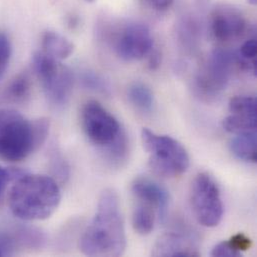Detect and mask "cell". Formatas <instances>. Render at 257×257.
I'll use <instances>...</instances> for the list:
<instances>
[{
    "mask_svg": "<svg viewBox=\"0 0 257 257\" xmlns=\"http://www.w3.org/2000/svg\"><path fill=\"white\" fill-rule=\"evenodd\" d=\"M145 6H147L150 9H153L155 11H166L168 10L174 0H141Z\"/></svg>",
    "mask_w": 257,
    "mask_h": 257,
    "instance_id": "83f0119b",
    "label": "cell"
},
{
    "mask_svg": "<svg viewBox=\"0 0 257 257\" xmlns=\"http://www.w3.org/2000/svg\"><path fill=\"white\" fill-rule=\"evenodd\" d=\"M256 99L252 96H235L229 101V111L232 114L257 116Z\"/></svg>",
    "mask_w": 257,
    "mask_h": 257,
    "instance_id": "44dd1931",
    "label": "cell"
},
{
    "mask_svg": "<svg viewBox=\"0 0 257 257\" xmlns=\"http://www.w3.org/2000/svg\"><path fill=\"white\" fill-rule=\"evenodd\" d=\"M211 255L215 257H238L240 256V253L237 252L228 241H222L213 247Z\"/></svg>",
    "mask_w": 257,
    "mask_h": 257,
    "instance_id": "4316f807",
    "label": "cell"
},
{
    "mask_svg": "<svg viewBox=\"0 0 257 257\" xmlns=\"http://www.w3.org/2000/svg\"><path fill=\"white\" fill-rule=\"evenodd\" d=\"M196 1H197V3H198L199 6H204V5L207 3L208 0H196Z\"/></svg>",
    "mask_w": 257,
    "mask_h": 257,
    "instance_id": "f546056e",
    "label": "cell"
},
{
    "mask_svg": "<svg viewBox=\"0 0 257 257\" xmlns=\"http://www.w3.org/2000/svg\"><path fill=\"white\" fill-rule=\"evenodd\" d=\"M251 5H256L257 0H247Z\"/></svg>",
    "mask_w": 257,
    "mask_h": 257,
    "instance_id": "4dcf8cb0",
    "label": "cell"
},
{
    "mask_svg": "<svg viewBox=\"0 0 257 257\" xmlns=\"http://www.w3.org/2000/svg\"><path fill=\"white\" fill-rule=\"evenodd\" d=\"M86 1H88V2H92V1H94V0H86Z\"/></svg>",
    "mask_w": 257,
    "mask_h": 257,
    "instance_id": "1f68e13d",
    "label": "cell"
},
{
    "mask_svg": "<svg viewBox=\"0 0 257 257\" xmlns=\"http://www.w3.org/2000/svg\"><path fill=\"white\" fill-rule=\"evenodd\" d=\"M191 206L197 221L205 227L217 226L223 217L220 190L207 173H199L193 180L190 192Z\"/></svg>",
    "mask_w": 257,
    "mask_h": 257,
    "instance_id": "52a82bcc",
    "label": "cell"
},
{
    "mask_svg": "<svg viewBox=\"0 0 257 257\" xmlns=\"http://www.w3.org/2000/svg\"><path fill=\"white\" fill-rule=\"evenodd\" d=\"M235 56L224 49H215L207 57L195 77V89L206 100L217 97L227 86Z\"/></svg>",
    "mask_w": 257,
    "mask_h": 257,
    "instance_id": "8992f818",
    "label": "cell"
},
{
    "mask_svg": "<svg viewBox=\"0 0 257 257\" xmlns=\"http://www.w3.org/2000/svg\"><path fill=\"white\" fill-rule=\"evenodd\" d=\"M46 242L45 233L33 226L18 225L11 231H0V256L11 255L17 249H39Z\"/></svg>",
    "mask_w": 257,
    "mask_h": 257,
    "instance_id": "8fae6325",
    "label": "cell"
},
{
    "mask_svg": "<svg viewBox=\"0 0 257 257\" xmlns=\"http://www.w3.org/2000/svg\"><path fill=\"white\" fill-rule=\"evenodd\" d=\"M33 123L13 109L0 110V157L18 162L36 151Z\"/></svg>",
    "mask_w": 257,
    "mask_h": 257,
    "instance_id": "277c9868",
    "label": "cell"
},
{
    "mask_svg": "<svg viewBox=\"0 0 257 257\" xmlns=\"http://www.w3.org/2000/svg\"><path fill=\"white\" fill-rule=\"evenodd\" d=\"M32 65L49 102L54 106L66 104L74 82L72 71L43 51L34 53Z\"/></svg>",
    "mask_w": 257,
    "mask_h": 257,
    "instance_id": "5b68a950",
    "label": "cell"
},
{
    "mask_svg": "<svg viewBox=\"0 0 257 257\" xmlns=\"http://www.w3.org/2000/svg\"><path fill=\"white\" fill-rule=\"evenodd\" d=\"M60 200V188L54 178L28 172L14 181L8 195L11 213L23 221L49 218Z\"/></svg>",
    "mask_w": 257,
    "mask_h": 257,
    "instance_id": "7a4b0ae2",
    "label": "cell"
},
{
    "mask_svg": "<svg viewBox=\"0 0 257 257\" xmlns=\"http://www.w3.org/2000/svg\"><path fill=\"white\" fill-rule=\"evenodd\" d=\"M31 94V81L26 73L16 75L5 88L4 97L12 103H23Z\"/></svg>",
    "mask_w": 257,
    "mask_h": 257,
    "instance_id": "2e32d148",
    "label": "cell"
},
{
    "mask_svg": "<svg viewBox=\"0 0 257 257\" xmlns=\"http://www.w3.org/2000/svg\"><path fill=\"white\" fill-rule=\"evenodd\" d=\"M230 149L238 159L251 163L256 162V131L235 134L230 142Z\"/></svg>",
    "mask_w": 257,
    "mask_h": 257,
    "instance_id": "9a60e30c",
    "label": "cell"
},
{
    "mask_svg": "<svg viewBox=\"0 0 257 257\" xmlns=\"http://www.w3.org/2000/svg\"><path fill=\"white\" fill-rule=\"evenodd\" d=\"M12 54V47L7 35L0 31V79L5 74Z\"/></svg>",
    "mask_w": 257,
    "mask_h": 257,
    "instance_id": "603a6c76",
    "label": "cell"
},
{
    "mask_svg": "<svg viewBox=\"0 0 257 257\" xmlns=\"http://www.w3.org/2000/svg\"><path fill=\"white\" fill-rule=\"evenodd\" d=\"M131 191L136 199L155 209L158 221H165L170 199L168 191L163 186L151 179L138 177L132 182Z\"/></svg>",
    "mask_w": 257,
    "mask_h": 257,
    "instance_id": "7c38bea8",
    "label": "cell"
},
{
    "mask_svg": "<svg viewBox=\"0 0 257 257\" xmlns=\"http://www.w3.org/2000/svg\"><path fill=\"white\" fill-rule=\"evenodd\" d=\"M156 218H157V215H156L155 209L149 206L148 204L140 202L134 208V211H133V215H132L133 228L137 233L141 235L149 234L154 228V223Z\"/></svg>",
    "mask_w": 257,
    "mask_h": 257,
    "instance_id": "e0dca14e",
    "label": "cell"
},
{
    "mask_svg": "<svg viewBox=\"0 0 257 257\" xmlns=\"http://www.w3.org/2000/svg\"><path fill=\"white\" fill-rule=\"evenodd\" d=\"M117 56L125 61L140 60L150 53L153 40L149 28L142 23H128L111 40Z\"/></svg>",
    "mask_w": 257,
    "mask_h": 257,
    "instance_id": "9c48e42d",
    "label": "cell"
},
{
    "mask_svg": "<svg viewBox=\"0 0 257 257\" xmlns=\"http://www.w3.org/2000/svg\"><path fill=\"white\" fill-rule=\"evenodd\" d=\"M25 173L26 171L18 168H6L0 165V196L6 189V186L10 181H15Z\"/></svg>",
    "mask_w": 257,
    "mask_h": 257,
    "instance_id": "d4e9b609",
    "label": "cell"
},
{
    "mask_svg": "<svg viewBox=\"0 0 257 257\" xmlns=\"http://www.w3.org/2000/svg\"><path fill=\"white\" fill-rule=\"evenodd\" d=\"M81 126L88 140L103 151L124 134L118 120L95 100L82 107Z\"/></svg>",
    "mask_w": 257,
    "mask_h": 257,
    "instance_id": "ba28073f",
    "label": "cell"
},
{
    "mask_svg": "<svg viewBox=\"0 0 257 257\" xmlns=\"http://www.w3.org/2000/svg\"><path fill=\"white\" fill-rule=\"evenodd\" d=\"M142 143L149 155L151 169L162 177H176L183 174L189 166L186 149L174 138L158 135L149 129L141 132Z\"/></svg>",
    "mask_w": 257,
    "mask_h": 257,
    "instance_id": "3957f363",
    "label": "cell"
},
{
    "mask_svg": "<svg viewBox=\"0 0 257 257\" xmlns=\"http://www.w3.org/2000/svg\"><path fill=\"white\" fill-rule=\"evenodd\" d=\"M81 82L84 87L97 92L108 93L110 90L108 82L102 76L94 72H84L81 76Z\"/></svg>",
    "mask_w": 257,
    "mask_h": 257,
    "instance_id": "7402d4cb",
    "label": "cell"
},
{
    "mask_svg": "<svg viewBox=\"0 0 257 257\" xmlns=\"http://www.w3.org/2000/svg\"><path fill=\"white\" fill-rule=\"evenodd\" d=\"M128 99L131 104L142 112H149L153 106V94L150 88L141 83L135 82L128 88Z\"/></svg>",
    "mask_w": 257,
    "mask_h": 257,
    "instance_id": "ac0fdd59",
    "label": "cell"
},
{
    "mask_svg": "<svg viewBox=\"0 0 257 257\" xmlns=\"http://www.w3.org/2000/svg\"><path fill=\"white\" fill-rule=\"evenodd\" d=\"M53 156L51 157V170L56 178L60 181H66L69 177V167L65 159L57 151H53Z\"/></svg>",
    "mask_w": 257,
    "mask_h": 257,
    "instance_id": "cb8c5ba5",
    "label": "cell"
},
{
    "mask_svg": "<svg viewBox=\"0 0 257 257\" xmlns=\"http://www.w3.org/2000/svg\"><path fill=\"white\" fill-rule=\"evenodd\" d=\"M178 40L181 46L192 51L198 44L199 29L197 23L193 19H184L178 27Z\"/></svg>",
    "mask_w": 257,
    "mask_h": 257,
    "instance_id": "ffe728a7",
    "label": "cell"
},
{
    "mask_svg": "<svg viewBox=\"0 0 257 257\" xmlns=\"http://www.w3.org/2000/svg\"><path fill=\"white\" fill-rule=\"evenodd\" d=\"M247 21L242 12L230 4L217 5L210 14V32L220 42H230L244 36Z\"/></svg>",
    "mask_w": 257,
    "mask_h": 257,
    "instance_id": "30bf717a",
    "label": "cell"
},
{
    "mask_svg": "<svg viewBox=\"0 0 257 257\" xmlns=\"http://www.w3.org/2000/svg\"><path fill=\"white\" fill-rule=\"evenodd\" d=\"M154 256H199L195 237L186 231H170L163 234L155 243Z\"/></svg>",
    "mask_w": 257,
    "mask_h": 257,
    "instance_id": "4fadbf2b",
    "label": "cell"
},
{
    "mask_svg": "<svg viewBox=\"0 0 257 257\" xmlns=\"http://www.w3.org/2000/svg\"><path fill=\"white\" fill-rule=\"evenodd\" d=\"M228 242L239 253L248 250L252 245L251 240L243 233H237L233 235Z\"/></svg>",
    "mask_w": 257,
    "mask_h": 257,
    "instance_id": "484cf974",
    "label": "cell"
},
{
    "mask_svg": "<svg viewBox=\"0 0 257 257\" xmlns=\"http://www.w3.org/2000/svg\"><path fill=\"white\" fill-rule=\"evenodd\" d=\"M41 45L44 53L59 61L68 58L74 51V44L55 31H46L42 36Z\"/></svg>",
    "mask_w": 257,
    "mask_h": 257,
    "instance_id": "5bb4252c",
    "label": "cell"
},
{
    "mask_svg": "<svg viewBox=\"0 0 257 257\" xmlns=\"http://www.w3.org/2000/svg\"><path fill=\"white\" fill-rule=\"evenodd\" d=\"M126 235L119 199L113 189L99 196L96 213L80 238V250L88 256L116 257L124 253Z\"/></svg>",
    "mask_w": 257,
    "mask_h": 257,
    "instance_id": "6da1fadb",
    "label": "cell"
},
{
    "mask_svg": "<svg viewBox=\"0 0 257 257\" xmlns=\"http://www.w3.org/2000/svg\"><path fill=\"white\" fill-rule=\"evenodd\" d=\"M257 116L230 113L223 120V127L233 134L256 131Z\"/></svg>",
    "mask_w": 257,
    "mask_h": 257,
    "instance_id": "d6986e66",
    "label": "cell"
},
{
    "mask_svg": "<svg viewBox=\"0 0 257 257\" xmlns=\"http://www.w3.org/2000/svg\"><path fill=\"white\" fill-rule=\"evenodd\" d=\"M159 58H160V56H159V54L157 52L152 53V55L150 57V61H149V66H150L151 69H155V68H157L159 66V64H160Z\"/></svg>",
    "mask_w": 257,
    "mask_h": 257,
    "instance_id": "f1b7e54d",
    "label": "cell"
}]
</instances>
